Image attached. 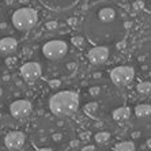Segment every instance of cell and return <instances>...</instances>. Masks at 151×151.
I'll list each match as a JSON object with an SVG mask.
<instances>
[{
    "mask_svg": "<svg viewBox=\"0 0 151 151\" xmlns=\"http://www.w3.org/2000/svg\"><path fill=\"white\" fill-rule=\"evenodd\" d=\"M128 18L119 4L104 0L84 14L82 32L93 45L112 46L121 42L128 33Z\"/></svg>",
    "mask_w": 151,
    "mask_h": 151,
    "instance_id": "6da1fadb",
    "label": "cell"
},
{
    "mask_svg": "<svg viewBox=\"0 0 151 151\" xmlns=\"http://www.w3.org/2000/svg\"><path fill=\"white\" fill-rule=\"evenodd\" d=\"M49 106L55 116H71L79 108V95L74 91H59L50 98Z\"/></svg>",
    "mask_w": 151,
    "mask_h": 151,
    "instance_id": "7a4b0ae2",
    "label": "cell"
},
{
    "mask_svg": "<svg viewBox=\"0 0 151 151\" xmlns=\"http://www.w3.org/2000/svg\"><path fill=\"white\" fill-rule=\"evenodd\" d=\"M38 21V15L34 8L22 7L12 14V25L21 32H29L35 26Z\"/></svg>",
    "mask_w": 151,
    "mask_h": 151,
    "instance_id": "3957f363",
    "label": "cell"
},
{
    "mask_svg": "<svg viewBox=\"0 0 151 151\" xmlns=\"http://www.w3.org/2000/svg\"><path fill=\"white\" fill-rule=\"evenodd\" d=\"M136 65L147 81H151V40L144 41L135 53Z\"/></svg>",
    "mask_w": 151,
    "mask_h": 151,
    "instance_id": "277c9868",
    "label": "cell"
},
{
    "mask_svg": "<svg viewBox=\"0 0 151 151\" xmlns=\"http://www.w3.org/2000/svg\"><path fill=\"white\" fill-rule=\"evenodd\" d=\"M68 52V45L67 42L61 41V40H53V41H48L42 46V53L46 59L49 60H59L63 59Z\"/></svg>",
    "mask_w": 151,
    "mask_h": 151,
    "instance_id": "5b68a950",
    "label": "cell"
},
{
    "mask_svg": "<svg viewBox=\"0 0 151 151\" xmlns=\"http://www.w3.org/2000/svg\"><path fill=\"white\" fill-rule=\"evenodd\" d=\"M135 78V71L132 67L128 65H120V67L113 68L110 72V79L116 86L123 87V86H128Z\"/></svg>",
    "mask_w": 151,
    "mask_h": 151,
    "instance_id": "8992f818",
    "label": "cell"
},
{
    "mask_svg": "<svg viewBox=\"0 0 151 151\" xmlns=\"http://www.w3.org/2000/svg\"><path fill=\"white\" fill-rule=\"evenodd\" d=\"M90 63L98 65V64L105 63L108 57H109V46H104V45H94L93 49L88 50L87 55Z\"/></svg>",
    "mask_w": 151,
    "mask_h": 151,
    "instance_id": "52a82bcc",
    "label": "cell"
},
{
    "mask_svg": "<svg viewBox=\"0 0 151 151\" xmlns=\"http://www.w3.org/2000/svg\"><path fill=\"white\" fill-rule=\"evenodd\" d=\"M25 134H22L19 131H11L4 139V143H6V147L8 150H21L25 144Z\"/></svg>",
    "mask_w": 151,
    "mask_h": 151,
    "instance_id": "ba28073f",
    "label": "cell"
},
{
    "mask_svg": "<svg viewBox=\"0 0 151 151\" xmlns=\"http://www.w3.org/2000/svg\"><path fill=\"white\" fill-rule=\"evenodd\" d=\"M40 1L52 11H67L79 3V0H40Z\"/></svg>",
    "mask_w": 151,
    "mask_h": 151,
    "instance_id": "9c48e42d",
    "label": "cell"
},
{
    "mask_svg": "<svg viewBox=\"0 0 151 151\" xmlns=\"http://www.w3.org/2000/svg\"><path fill=\"white\" fill-rule=\"evenodd\" d=\"M41 74H42L41 65L38 63H34V61L26 63L21 67V75L29 82H33L35 79H38L41 76Z\"/></svg>",
    "mask_w": 151,
    "mask_h": 151,
    "instance_id": "30bf717a",
    "label": "cell"
},
{
    "mask_svg": "<svg viewBox=\"0 0 151 151\" xmlns=\"http://www.w3.org/2000/svg\"><path fill=\"white\" fill-rule=\"evenodd\" d=\"M10 112L11 114L17 119H22L26 117L29 113L32 112V104L26 99H18V101L12 102L10 106Z\"/></svg>",
    "mask_w": 151,
    "mask_h": 151,
    "instance_id": "8fae6325",
    "label": "cell"
},
{
    "mask_svg": "<svg viewBox=\"0 0 151 151\" xmlns=\"http://www.w3.org/2000/svg\"><path fill=\"white\" fill-rule=\"evenodd\" d=\"M17 45H18L17 40L12 38V37H6V38L0 40V53L10 55V53H12L17 49Z\"/></svg>",
    "mask_w": 151,
    "mask_h": 151,
    "instance_id": "7c38bea8",
    "label": "cell"
},
{
    "mask_svg": "<svg viewBox=\"0 0 151 151\" xmlns=\"http://www.w3.org/2000/svg\"><path fill=\"white\" fill-rule=\"evenodd\" d=\"M112 116L116 121H125V120H128L131 117V109L127 108V106H120L113 112Z\"/></svg>",
    "mask_w": 151,
    "mask_h": 151,
    "instance_id": "4fadbf2b",
    "label": "cell"
},
{
    "mask_svg": "<svg viewBox=\"0 0 151 151\" xmlns=\"http://www.w3.org/2000/svg\"><path fill=\"white\" fill-rule=\"evenodd\" d=\"M135 114H136L139 119H146V117L151 116V105H147V104L137 105L136 108H135Z\"/></svg>",
    "mask_w": 151,
    "mask_h": 151,
    "instance_id": "5bb4252c",
    "label": "cell"
},
{
    "mask_svg": "<svg viewBox=\"0 0 151 151\" xmlns=\"http://www.w3.org/2000/svg\"><path fill=\"white\" fill-rule=\"evenodd\" d=\"M135 148H136V146H135L134 142H129V140H124V142H120V143H117L114 147H113V150H124V151H134Z\"/></svg>",
    "mask_w": 151,
    "mask_h": 151,
    "instance_id": "9a60e30c",
    "label": "cell"
},
{
    "mask_svg": "<svg viewBox=\"0 0 151 151\" xmlns=\"http://www.w3.org/2000/svg\"><path fill=\"white\" fill-rule=\"evenodd\" d=\"M137 91L140 93V94L146 95V94H150L151 93V81H143L140 83L137 84Z\"/></svg>",
    "mask_w": 151,
    "mask_h": 151,
    "instance_id": "2e32d148",
    "label": "cell"
},
{
    "mask_svg": "<svg viewBox=\"0 0 151 151\" xmlns=\"http://www.w3.org/2000/svg\"><path fill=\"white\" fill-rule=\"evenodd\" d=\"M98 112V105H97V102H90L87 105L84 106V113H87L88 116L91 117H95V113Z\"/></svg>",
    "mask_w": 151,
    "mask_h": 151,
    "instance_id": "e0dca14e",
    "label": "cell"
},
{
    "mask_svg": "<svg viewBox=\"0 0 151 151\" xmlns=\"http://www.w3.org/2000/svg\"><path fill=\"white\" fill-rule=\"evenodd\" d=\"M109 139H110V135L108 134V132H99V134L95 135V140L99 144H105Z\"/></svg>",
    "mask_w": 151,
    "mask_h": 151,
    "instance_id": "ac0fdd59",
    "label": "cell"
},
{
    "mask_svg": "<svg viewBox=\"0 0 151 151\" xmlns=\"http://www.w3.org/2000/svg\"><path fill=\"white\" fill-rule=\"evenodd\" d=\"M136 1L144 11H147L148 14H151V0H136Z\"/></svg>",
    "mask_w": 151,
    "mask_h": 151,
    "instance_id": "d6986e66",
    "label": "cell"
},
{
    "mask_svg": "<svg viewBox=\"0 0 151 151\" xmlns=\"http://www.w3.org/2000/svg\"><path fill=\"white\" fill-rule=\"evenodd\" d=\"M83 150L84 151H86V150H95V147H94V146H87V147H84Z\"/></svg>",
    "mask_w": 151,
    "mask_h": 151,
    "instance_id": "ffe728a7",
    "label": "cell"
},
{
    "mask_svg": "<svg viewBox=\"0 0 151 151\" xmlns=\"http://www.w3.org/2000/svg\"><path fill=\"white\" fill-rule=\"evenodd\" d=\"M50 86H59V82H50Z\"/></svg>",
    "mask_w": 151,
    "mask_h": 151,
    "instance_id": "44dd1931",
    "label": "cell"
}]
</instances>
